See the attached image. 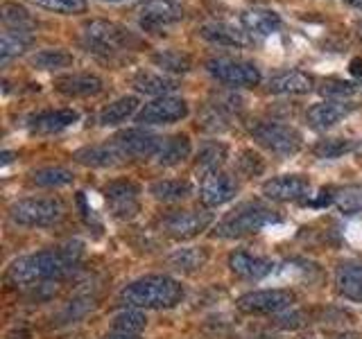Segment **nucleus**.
<instances>
[{"mask_svg":"<svg viewBox=\"0 0 362 339\" xmlns=\"http://www.w3.org/2000/svg\"><path fill=\"white\" fill-rule=\"evenodd\" d=\"M279 220H281L279 215L269 206H265V203L245 201V203H238L233 210H229L218 224H215L213 235L224 237V240H235V237L258 233L263 226L274 224Z\"/></svg>","mask_w":362,"mask_h":339,"instance_id":"7ed1b4c3","label":"nucleus"},{"mask_svg":"<svg viewBox=\"0 0 362 339\" xmlns=\"http://www.w3.org/2000/svg\"><path fill=\"white\" fill-rule=\"evenodd\" d=\"M249 133H252V138L260 147H265L267 152L276 156H294L303 145L301 133L294 127H290V124H281V122L256 120Z\"/></svg>","mask_w":362,"mask_h":339,"instance_id":"39448f33","label":"nucleus"},{"mask_svg":"<svg viewBox=\"0 0 362 339\" xmlns=\"http://www.w3.org/2000/svg\"><path fill=\"white\" fill-rule=\"evenodd\" d=\"M105 3H120V0H105Z\"/></svg>","mask_w":362,"mask_h":339,"instance_id":"8fccbe9b","label":"nucleus"},{"mask_svg":"<svg viewBox=\"0 0 362 339\" xmlns=\"http://www.w3.org/2000/svg\"><path fill=\"white\" fill-rule=\"evenodd\" d=\"M294 301H297V294L292 290L272 287V290H256L243 294L235 301V308L243 314H281L290 310Z\"/></svg>","mask_w":362,"mask_h":339,"instance_id":"0eeeda50","label":"nucleus"},{"mask_svg":"<svg viewBox=\"0 0 362 339\" xmlns=\"http://www.w3.org/2000/svg\"><path fill=\"white\" fill-rule=\"evenodd\" d=\"M335 290L339 297L362 303V263L349 260L335 269Z\"/></svg>","mask_w":362,"mask_h":339,"instance_id":"412c9836","label":"nucleus"},{"mask_svg":"<svg viewBox=\"0 0 362 339\" xmlns=\"http://www.w3.org/2000/svg\"><path fill=\"white\" fill-rule=\"evenodd\" d=\"M333 203L339 213L344 215H356L362 213V186H346L339 188L333 195Z\"/></svg>","mask_w":362,"mask_h":339,"instance_id":"c9c22d12","label":"nucleus"},{"mask_svg":"<svg viewBox=\"0 0 362 339\" xmlns=\"http://www.w3.org/2000/svg\"><path fill=\"white\" fill-rule=\"evenodd\" d=\"M77 120H79V113L73 109L43 111V113H37V116L30 120V131L39 133V136H48V133H57V131H64L68 127H73Z\"/></svg>","mask_w":362,"mask_h":339,"instance_id":"aec40b11","label":"nucleus"},{"mask_svg":"<svg viewBox=\"0 0 362 339\" xmlns=\"http://www.w3.org/2000/svg\"><path fill=\"white\" fill-rule=\"evenodd\" d=\"M229 158V147L224 143H206L202 145V150L197 152V172H202L204 177H209L213 172H220L222 165Z\"/></svg>","mask_w":362,"mask_h":339,"instance_id":"cd10ccee","label":"nucleus"},{"mask_svg":"<svg viewBox=\"0 0 362 339\" xmlns=\"http://www.w3.org/2000/svg\"><path fill=\"white\" fill-rule=\"evenodd\" d=\"M73 172L66 167H41V170H34L32 172V181L37 184L39 188H62L73 184Z\"/></svg>","mask_w":362,"mask_h":339,"instance_id":"f704fd0d","label":"nucleus"},{"mask_svg":"<svg viewBox=\"0 0 362 339\" xmlns=\"http://www.w3.org/2000/svg\"><path fill=\"white\" fill-rule=\"evenodd\" d=\"M356 111L354 102H346V100H328V102H320L308 109L305 113V120L313 129L317 131H324V129H331L335 127L337 122H342L344 118H349L351 113Z\"/></svg>","mask_w":362,"mask_h":339,"instance_id":"dca6fc26","label":"nucleus"},{"mask_svg":"<svg viewBox=\"0 0 362 339\" xmlns=\"http://www.w3.org/2000/svg\"><path fill=\"white\" fill-rule=\"evenodd\" d=\"M102 79L93 73H71L54 79V88L68 97H90L102 90Z\"/></svg>","mask_w":362,"mask_h":339,"instance_id":"6ab92c4d","label":"nucleus"},{"mask_svg":"<svg viewBox=\"0 0 362 339\" xmlns=\"http://www.w3.org/2000/svg\"><path fill=\"white\" fill-rule=\"evenodd\" d=\"M79 258H82V242H68L54 249H45V251L18 258L16 263H11L7 278L14 285H34V282L41 285L48 280H59L66 274H71Z\"/></svg>","mask_w":362,"mask_h":339,"instance_id":"f257e3e1","label":"nucleus"},{"mask_svg":"<svg viewBox=\"0 0 362 339\" xmlns=\"http://www.w3.org/2000/svg\"><path fill=\"white\" fill-rule=\"evenodd\" d=\"M192 152V145L190 138L186 133H177V136H170V138H163L161 150L156 154V163L170 167V165H177L181 161H186Z\"/></svg>","mask_w":362,"mask_h":339,"instance_id":"a878e982","label":"nucleus"},{"mask_svg":"<svg viewBox=\"0 0 362 339\" xmlns=\"http://www.w3.org/2000/svg\"><path fill=\"white\" fill-rule=\"evenodd\" d=\"M132 86L145 95H154V97H163L168 93H173L177 88V82L173 77H168L163 73H154V71H139L132 77Z\"/></svg>","mask_w":362,"mask_h":339,"instance_id":"b1692460","label":"nucleus"},{"mask_svg":"<svg viewBox=\"0 0 362 339\" xmlns=\"http://www.w3.org/2000/svg\"><path fill=\"white\" fill-rule=\"evenodd\" d=\"M333 339H362V337L356 333H339V335H333Z\"/></svg>","mask_w":362,"mask_h":339,"instance_id":"c03bdc74","label":"nucleus"},{"mask_svg":"<svg viewBox=\"0 0 362 339\" xmlns=\"http://www.w3.org/2000/svg\"><path fill=\"white\" fill-rule=\"evenodd\" d=\"M243 20V28L247 34L252 37H272L274 32H279L281 28V16L276 14L274 9H265V7H254V9H247L245 14L240 16Z\"/></svg>","mask_w":362,"mask_h":339,"instance_id":"4be33fe9","label":"nucleus"},{"mask_svg":"<svg viewBox=\"0 0 362 339\" xmlns=\"http://www.w3.org/2000/svg\"><path fill=\"white\" fill-rule=\"evenodd\" d=\"M0 18H3L5 28H30L32 25L30 11L16 3H5L3 9H0Z\"/></svg>","mask_w":362,"mask_h":339,"instance_id":"58836bf2","label":"nucleus"},{"mask_svg":"<svg viewBox=\"0 0 362 339\" xmlns=\"http://www.w3.org/2000/svg\"><path fill=\"white\" fill-rule=\"evenodd\" d=\"M152 64L161 68V71L175 75H184L192 68V59L181 50H158L152 54Z\"/></svg>","mask_w":362,"mask_h":339,"instance_id":"2f4dec72","label":"nucleus"},{"mask_svg":"<svg viewBox=\"0 0 362 339\" xmlns=\"http://www.w3.org/2000/svg\"><path fill=\"white\" fill-rule=\"evenodd\" d=\"M229 269H231V274H235L238 278L260 280V278H265L274 271V263H272L269 258H263V256H252L247 251H233L229 256Z\"/></svg>","mask_w":362,"mask_h":339,"instance_id":"a211bd4d","label":"nucleus"},{"mask_svg":"<svg viewBox=\"0 0 362 339\" xmlns=\"http://www.w3.org/2000/svg\"><path fill=\"white\" fill-rule=\"evenodd\" d=\"M213 222L211 213L199 210H173L161 220V229L173 240H190V237L206 231Z\"/></svg>","mask_w":362,"mask_h":339,"instance_id":"9b49d317","label":"nucleus"},{"mask_svg":"<svg viewBox=\"0 0 362 339\" xmlns=\"http://www.w3.org/2000/svg\"><path fill=\"white\" fill-rule=\"evenodd\" d=\"M37 7H43L54 14H66V16H75V14H84L86 11V0H32Z\"/></svg>","mask_w":362,"mask_h":339,"instance_id":"4c0bfd02","label":"nucleus"},{"mask_svg":"<svg viewBox=\"0 0 362 339\" xmlns=\"http://www.w3.org/2000/svg\"><path fill=\"white\" fill-rule=\"evenodd\" d=\"M192 186L186 179H161L150 186V195L158 201H181L190 197Z\"/></svg>","mask_w":362,"mask_h":339,"instance_id":"c756f323","label":"nucleus"},{"mask_svg":"<svg viewBox=\"0 0 362 339\" xmlns=\"http://www.w3.org/2000/svg\"><path fill=\"white\" fill-rule=\"evenodd\" d=\"M113 141L120 145V150L124 152V156L139 158V161H145V158H156L158 150H161V145H163L161 136H156V133L147 131L143 127L122 131Z\"/></svg>","mask_w":362,"mask_h":339,"instance_id":"4468645a","label":"nucleus"},{"mask_svg":"<svg viewBox=\"0 0 362 339\" xmlns=\"http://www.w3.org/2000/svg\"><path fill=\"white\" fill-rule=\"evenodd\" d=\"M299 339H317V337H315L313 333H308V335H303V337H299Z\"/></svg>","mask_w":362,"mask_h":339,"instance_id":"de8ad7c7","label":"nucleus"},{"mask_svg":"<svg viewBox=\"0 0 362 339\" xmlns=\"http://www.w3.org/2000/svg\"><path fill=\"white\" fill-rule=\"evenodd\" d=\"M9 215L21 226H52L64 218V203L52 197L23 199L9 208Z\"/></svg>","mask_w":362,"mask_h":339,"instance_id":"423d86ee","label":"nucleus"},{"mask_svg":"<svg viewBox=\"0 0 362 339\" xmlns=\"http://www.w3.org/2000/svg\"><path fill=\"white\" fill-rule=\"evenodd\" d=\"M263 195L269 201L288 203V201H301L310 195V181L301 174H281L272 177L263 184Z\"/></svg>","mask_w":362,"mask_h":339,"instance_id":"ddd939ff","label":"nucleus"},{"mask_svg":"<svg viewBox=\"0 0 362 339\" xmlns=\"http://www.w3.org/2000/svg\"><path fill=\"white\" fill-rule=\"evenodd\" d=\"M9 161H11V154H9V152H5V154H3V165H7Z\"/></svg>","mask_w":362,"mask_h":339,"instance_id":"49530a36","label":"nucleus"},{"mask_svg":"<svg viewBox=\"0 0 362 339\" xmlns=\"http://www.w3.org/2000/svg\"><path fill=\"white\" fill-rule=\"evenodd\" d=\"M356 90H358V84L344 82V79H328V82L322 84V93L333 100H344L349 95H354Z\"/></svg>","mask_w":362,"mask_h":339,"instance_id":"a19ab883","label":"nucleus"},{"mask_svg":"<svg viewBox=\"0 0 362 339\" xmlns=\"http://www.w3.org/2000/svg\"><path fill=\"white\" fill-rule=\"evenodd\" d=\"M269 90L276 95H305L313 90V77L301 71H288L269 79Z\"/></svg>","mask_w":362,"mask_h":339,"instance_id":"393cba45","label":"nucleus"},{"mask_svg":"<svg viewBox=\"0 0 362 339\" xmlns=\"http://www.w3.org/2000/svg\"><path fill=\"white\" fill-rule=\"evenodd\" d=\"M199 37L213 45H224V48H243L249 43L247 32H240L229 23H206L199 28Z\"/></svg>","mask_w":362,"mask_h":339,"instance_id":"5701e85b","label":"nucleus"},{"mask_svg":"<svg viewBox=\"0 0 362 339\" xmlns=\"http://www.w3.org/2000/svg\"><path fill=\"white\" fill-rule=\"evenodd\" d=\"M147 326V316L136 310V308H127L118 312L111 319V331L113 333H127V335H141V331Z\"/></svg>","mask_w":362,"mask_h":339,"instance_id":"72a5a7b5","label":"nucleus"},{"mask_svg":"<svg viewBox=\"0 0 362 339\" xmlns=\"http://www.w3.org/2000/svg\"><path fill=\"white\" fill-rule=\"evenodd\" d=\"M349 71H351V75L362 77V56H354V59H351Z\"/></svg>","mask_w":362,"mask_h":339,"instance_id":"79ce46f5","label":"nucleus"},{"mask_svg":"<svg viewBox=\"0 0 362 339\" xmlns=\"http://www.w3.org/2000/svg\"><path fill=\"white\" fill-rule=\"evenodd\" d=\"M136 109H139V97L122 95L100 111V124H105V127H116V124H122L127 118H132Z\"/></svg>","mask_w":362,"mask_h":339,"instance_id":"c85d7f7f","label":"nucleus"},{"mask_svg":"<svg viewBox=\"0 0 362 339\" xmlns=\"http://www.w3.org/2000/svg\"><path fill=\"white\" fill-rule=\"evenodd\" d=\"M209 263V249L204 246H190V249H179L173 256H168V267L181 271V274H192L199 271Z\"/></svg>","mask_w":362,"mask_h":339,"instance_id":"bb28decb","label":"nucleus"},{"mask_svg":"<svg viewBox=\"0 0 362 339\" xmlns=\"http://www.w3.org/2000/svg\"><path fill=\"white\" fill-rule=\"evenodd\" d=\"M358 37L362 39V20H360V25H358Z\"/></svg>","mask_w":362,"mask_h":339,"instance_id":"09e8293b","label":"nucleus"},{"mask_svg":"<svg viewBox=\"0 0 362 339\" xmlns=\"http://www.w3.org/2000/svg\"><path fill=\"white\" fill-rule=\"evenodd\" d=\"M181 18H184V11H181V7L175 0H147L141 7L139 25L145 32L158 34L168 28H173Z\"/></svg>","mask_w":362,"mask_h":339,"instance_id":"f8f14e48","label":"nucleus"},{"mask_svg":"<svg viewBox=\"0 0 362 339\" xmlns=\"http://www.w3.org/2000/svg\"><path fill=\"white\" fill-rule=\"evenodd\" d=\"M238 170L245 174V177H258L265 172V161L263 156L254 150H245L238 156Z\"/></svg>","mask_w":362,"mask_h":339,"instance_id":"ea45409f","label":"nucleus"},{"mask_svg":"<svg viewBox=\"0 0 362 339\" xmlns=\"http://www.w3.org/2000/svg\"><path fill=\"white\" fill-rule=\"evenodd\" d=\"M102 339H141V335H127V333H111Z\"/></svg>","mask_w":362,"mask_h":339,"instance_id":"37998d69","label":"nucleus"},{"mask_svg":"<svg viewBox=\"0 0 362 339\" xmlns=\"http://www.w3.org/2000/svg\"><path fill=\"white\" fill-rule=\"evenodd\" d=\"M30 61L34 68H39V71H62V68L73 66V54L59 48H48V50L32 54Z\"/></svg>","mask_w":362,"mask_h":339,"instance_id":"473e14b6","label":"nucleus"},{"mask_svg":"<svg viewBox=\"0 0 362 339\" xmlns=\"http://www.w3.org/2000/svg\"><path fill=\"white\" fill-rule=\"evenodd\" d=\"M82 39L88 52H98V54H116L120 50H132L139 45V39L127 28H122L113 20L86 23Z\"/></svg>","mask_w":362,"mask_h":339,"instance_id":"20e7f679","label":"nucleus"},{"mask_svg":"<svg viewBox=\"0 0 362 339\" xmlns=\"http://www.w3.org/2000/svg\"><path fill=\"white\" fill-rule=\"evenodd\" d=\"M356 147L354 141H346V138H326V141H320L315 147H313V154L317 158H339L349 154L351 150Z\"/></svg>","mask_w":362,"mask_h":339,"instance_id":"e433bc0d","label":"nucleus"},{"mask_svg":"<svg viewBox=\"0 0 362 339\" xmlns=\"http://www.w3.org/2000/svg\"><path fill=\"white\" fill-rule=\"evenodd\" d=\"M105 192V199L109 203V210L113 213L116 220H134L136 215L141 213V186L136 184L132 179H116V181H109V184L102 188Z\"/></svg>","mask_w":362,"mask_h":339,"instance_id":"1a4fd4ad","label":"nucleus"},{"mask_svg":"<svg viewBox=\"0 0 362 339\" xmlns=\"http://www.w3.org/2000/svg\"><path fill=\"white\" fill-rule=\"evenodd\" d=\"M184 299V287L181 282L170 278L165 274H154L145 276L129 282L127 287H122L118 294V303L124 308H136V310H170L181 303Z\"/></svg>","mask_w":362,"mask_h":339,"instance_id":"f03ea898","label":"nucleus"},{"mask_svg":"<svg viewBox=\"0 0 362 339\" xmlns=\"http://www.w3.org/2000/svg\"><path fill=\"white\" fill-rule=\"evenodd\" d=\"M238 195V181L229 172H213L209 177H202V190L199 199L206 208L224 206L226 201H231Z\"/></svg>","mask_w":362,"mask_h":339,"instance_id":"2eb2a0df","label":"nucleus"},{"mask_svg":"<svg viewBox=\"0 0 362 339\" xmlns=\"http://www.w3.org/2000/svg\"><path fill=\"white\" fill-rule=\"evenodd\" d=\"M344 3L349 7H354V9H362V0H344Z\"/></svg>","mask_w":362,"mask_h":339,"instance_id":"a18cd8bd","label":"nucleus"},{"mask_svg":"<svg viewBox=\"0 0 362 339\" xmlns=\"http://www.w3.org/2000/svg\"><path fill=\"white\" fill-rule=\"evenodd\" d=\"M73 158L77 163L88 165V167H113V165H120L127 156L120 150V145L113 141V143H102V145H86L82 150H77Z\"/></svg>","mask_w":362,"mask_h":339,"instance_id":"f3484780","label":"nucleus"},{"mask_svg":"<svg viewBox=\"0 0 362 339\" xmlns=\"http://www.w3.org/2000/svg\"><path fill=\"white\" fill-rule=\"evenodd\" d=\"M206 71L211 77L226 86H256L260 84V71L258 66L247 59H233V56H213L206 61Z\"/></svg>","mask_w":362,"mask_h":339,"instance_id":"6e6552de","label":"nucleus"},{"mask_svg":"<svg viewBox=\"0 0 362 339\" xmlns=\"http://www.w3.org/2000/svg\"><path fill=\"white\" fill-rule=\"evenodd\" d=\"M32 41L30 28H5L0 34V56L3 61H9L11 56L21 54Z\"/></svg>","mask_w":362,"mask_h":339,"instance_id":"7c9ffc66","label":"nucleus"},{"mask_svg":"<svg viewBox=\"0 0 362 339\" xmlns=\"http://www.w3.org/2000/svg\"><path fill=\"white\" fill-rule=\"evenodd\" d=\"M188 116V102L184 97L163 95L156 97L136 113L139 127H156V124H173Z\"/></svg>","mask_w":362,"mask_h":339,"instance_id":"9d476101","label":"nucleus"}]
</instances>
